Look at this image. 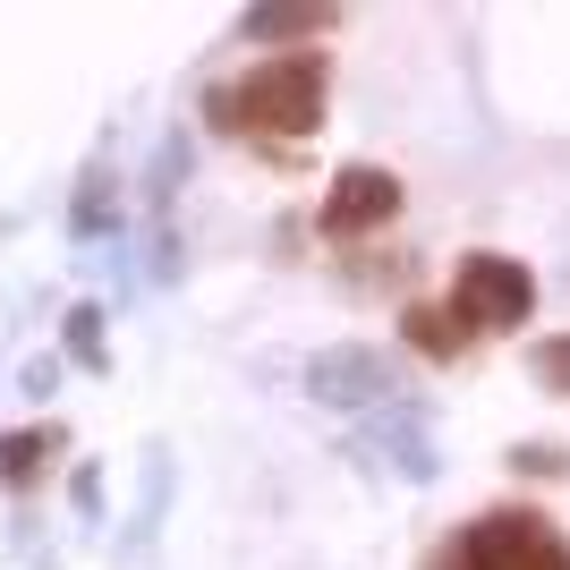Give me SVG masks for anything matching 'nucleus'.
Wrapping results in <instances>:
<instances>
[{
  "instance_id": "6",
  "label": "nucleus",
  "mask_w": 570,
  "mask_h": 570,
  "mask_svg": "<svg viewBox=\"0 0 570 570\" xmlns=\"http://www.w3.org/2000/svg\"><path fill=\"white\" fill-rule=\"evenodd\" d=\"M401 341L417 357H434V366H460V357L476 350V333L443 307V298H409V307H401Z\"/></svg>"
},
{
  "instance_id": "4",
  "label": "nucleus",
  "mask_w": 570,
  "mask_h": 570,
  "mask_svg": "<svg viewBox=\"0 0 570 570\" xmlns=\"http://www.w3.org/2000/svg\"><path fill=\"white\" fill-rule=\"evenodd\" d=\"M443 307L469 324V333H520L537 315V273L520 256H494V247H469L452 264V298Z\"/></svg>"
},
{
  "instance_id": "8",
  "label": "nucleus",
  "mask_w": 570,
  "mask_h": 570,
  "mask_svg": "<svg viewBox=\"0 0 570 570\" xmlns=\"http://www.w3.org/2000/svg\"><path fill=\"white\" fill-rule=\"evenodd\" d=\"M51 452H60V434H51V426H18V434H0V485H9V494H26V485L51 469Z\"/></svg>"
},
{
  "instance_id": "1",
  "label": "nucleus",
  "mask_w": 570,
  "mask_h": 570,
  "mask_svg": "<svg viewBox=\"0 0 570 570\" xmlns=\"http://www.w3.org/2000/svg\"><path fill=\"white\" fill-rule=\"evenodd\" d=\"M307 401L333 409L375 469L409 476V485H426V476H434L426 401H417V383H409L383 350H324V357H307Z\"/></svg>"
},
{
  "instance_id": "2",
  "label": "nucleus",
  "mask_w": 570,
  "mask_h": 570,
  "mask_svg": "<svg viewBox=\"0 0 570 570\" xmlns=\"http://www.w3.org/2000/svg\"><path fill=\"white\" fill-rule=\"evenodd\" d=\"M324 102H333V60L307 43V51H282V60H256L247 77L205 86V128L289 154L298 137L324 128Z\"/></svg>"
},
{
  "instance_id": "7",
  "label": "nucleus",
  "mask_w": 570,
  "mask_h": 570,
  "mask_svg": "<svg viewBox=\"0 0 570 570\" xmlns=\"http://www.w3.org/2000/svg\"><path fill=\"white\" fill-rule=\"evenodd\" d=\"M324 26H333L324 0H282V9H247L238 35H247V43H289V35H324Z\"/></svg>"
},
{
  "instance_id": "9",
  "label": "nucleus",
  "mask_w": 570,
  "mask_h": 570,
  "mask_svg": "<svg viewBox=\"0 0 570 570\" xmlns=\"http://www.w3.org/2000/svg\"><path fill=\"white\" fill-rule=\"evenodd\" d=\"M528 366H537V383H546V392H570V333L537 341V357H528Z\"/></svg>"
},
{
  "instance_id": "5",
  "label": "nucleus",
  "mask_w": 570,
  "mask_h": 570,
  "mask_svg": "<svg viewBox=\"0 0 570 570\" xmlns=\"http://www.w3.org/2000/svg\"><path fill=\"white\" fill-rule=\"evenodd\" d=\"M401 205H409L401 170L350 163V170H333V188H324V205H315V230L333 238V247H357V238L392 230V222H401Z\"/></svg>"
},
{
  "instance_id": "10",
  "label": "nucleus",
  "mask_w": 570,
  "mask_h": 570,
  "mask_svg": "<svg viewBox=\"0 0 570 570\" xmlns=\"http://www.w3.org/2000/svg\"><path fill=\"white\" fill-rule=\"evenodd\" d=\"M95 333H102V315H95V307H77V315H69V350H77V366H102V341H95Z\"/></svg>"
},
{
  "instance_id": "12",
  "label": "nucleus",
  "mask_w": 570,
  "mask_h": 570,
  "mask_svg": "<svg viewBox=\"0 0 570 570\" xmlns=\"http://www.w3.org/2000/svg\"><path fill=\"white\" fill-rule=\"evenodd\" d=\"M426 570H452V553H443V562H426Z\"/></svg>"
},
{
  "instance_id": "3",
  "label": "nucleus",
  "mask_w": 570,
  "mask_h": 570,
  "mask_svg": "<svg viewBox=\"0 0 570 570\" xmlns=\"http://www.w3.org/2000/svg\"><path fill=\"white\" fill-rule=\"evenodd\" d=\"M452 570H570V537L528 502H494L452 537Z\"/></svg>"
},
{
  "instance_id": "11",
  "label": "nucleus",
  "mask_w": 570,
  "mask_h": 570,
  "mask_svg": "<svg viewBox=\"0 0 570 570\" xmlns=\"http://www.w3.org/2000/svg\"><path fill=\"white\" fill-rule=\"evenodd\" d=\"M511 469H537V476H562V469H570V452H562V443H520V452H511Z\"/></svg>"
}]
</instances>
